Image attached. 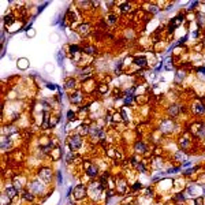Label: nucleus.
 I'll use <instances>...</instances> for the list:
<instances>
[{"instance_id":"obj_1","label":"nucleus","mask_w":205,"mask_h":205,"mask_svg":"<svg viewBox=\"0 0 205 205\" xmlns=\"http://www.w3.org/2000/svg\"><path fill=\"white\" fill-rule=\"evenodd\" d=\"M89 135H90V138H92V141H100V139H104V137H105V131H104L103 127L94 125V126H90Z\"/></svg>"},{"instance_id":"obj_2","label":"nucleus","mask_w":205,"mask_h":205,"mask_svg":"<svg viewBox=\"0 0 205 205\" xmlns=\"http://www.w3.org/2000/svg\"><path fill=\"white\" fill-rule=\"evenodd\" d=\"M38 178H40L41 182H44V185L51 183L52 178H53L52 169L48 168V167H43V168H40V171H38Z\"/></svg>"},{"instance_id":"obj_3","label":"nucleus","mask_w":205,"mask_h":205,"mask_svg":"<svg viewBox=\"0 0 205 205\" xmlns=\"http://www.w3.org/2000/svg\"><path fill=\"white\" fill-rule=\"evenodd\" d=\"M73 196L74 200H84L87 196V187L84 183H79L75 187H73Z\"/></svg>"},{"instance_id":"obj_4","label":"nucleus","mask_w":205,"mask_h":205,"mask_svg":"<svg viewBox=\"0 0 205 205\" xmlns=\"http://www.w3.org/2000/svg\"><path fill=\"white\" fill-rule=\"evenodd\" d=\"M183 21H185V15L183 14H179V15H176V16H174V18L169 21V25H168V32L171 33V32H174L176 27H179L180 25L183 23Z\"/></svg>"},{"instance_id":"obj_5","label":"nucleus","mask_w":205,"mask_h":205,"mask_svg":"<svg viewBox=\"0 0 205 205\" xmlns=\"http://www.w3.org/2000/svg\"><path fill=\"white\" fill-rule=\"evenodd\" d=\"M68 146H70V149L73 150V152L77 149H79V148L82 146V137L78 135V134L71 135L70 139H68Z\"/></svg>"},{"instance_id":"obj_6","label":"nucleus","mask_w":205,"mask_h":205,"mask_svg":"<svg viewBox=\"0 0 205 205\" xmlns=\"http://www.w3.org/2000/svg\"><path fill=\"white\" fill-rule=\"evenodd\" d=\"M103 190H105V189L103 187V185H101L100 182H90L87 193L92 194V196H94V197H98L101 193H103Z\"/></svg>"},{"instance_id":"obj_7","label":"nucleus","mask_w":205,"mask_h":205,"mask_svg":"<svg viewBox=\"0 0 205 205\" xmlns=\"http://www.w3.org/2000/svg\"><path fill=\"white\" fill-rule=\"evenodd\" d=\"M174 127H175V125H174V122H172V119H163L161 120V125H160V131L161 133H166V134H168V133H172L174 131Z\"/></svg>"},{"instance_id":"obj_8","label":"nucleus","mask_w":205,"mask_h":205,"mask_svg":"<svg viewBox=\"0 0 205 205\" xmlns=\"http://www.w3.org/2000/svg\"><path fill=\"white\" fill-rule=\"evenodd\" d=\"M85 172H86V175L89 178H96L98 175V167L96 166V164L87 161V163L85 164Z\"/></svg>"},{"instance_id":"obj_9","label":"nucleus","mask_w":205,"mask_h":205,"mask_svg":"<svg viewBox=\"0 0 205 205\" xmlns=\"http://www.w3.org/2000/svg\"><path fill=\"white\" fill-rule=\"evenodd\" d=\"M43 189H44V185L41 183V180H33V182L29 183V190L33 194H41Z\"/></svg>"},{"instance_id":"obj_10","label":"nucleus","mask_w":205,"mask_h":205,"mask_svg":"<svg viewBox=\"0 0 205 205\" xmlns=\"http://www.w3.org/2000/svg\"><path fill=\"white\" fill-rule=\"evenodd\" d=\"M127 189H128V185H127V180L123 179V178H118L116 179V191L119 194H126L127 193Z\"/></svg>"},{"instance_id":"obj_11","label":"nucleus","mask_w":205,"mask_h":205,"mask_svg":"<svg viewBox=\"0 0 205 205\" xmlns=\"http://www.w3.org/2000/svg\"><path fill=\"white\" fill-rule=\"evenodd\" d=\"M191 112L194 115H204L205 114V104H202L201 101H194L191 104Z\"/></svg>"},{"instance_id":"obj_12","label":"nucleus","mask_w":205,"mask_h":205,"mask_svg":"<svg viewBox=\"0 0 205 205\" xmlns=\"http://www.w3.org/2000/svg\"><path fill=\"white\" fill-rule=\"evenodd\" d=\"M179 114H180V107L178 105V104H171V105H168V108H167V115H168L169 119L176 118Z\"/></svg>"},{"instance_id":"obj_13","label":"nucleus","mask_w":205,"mask_h":205,"mask_svg":"<svg viewBox=\"0 0 205 205\" xmlns=\"http://www.w3.org/2000/svg\"><path fill=\"white\" fill-rule=\"evenodd\" d=\"M133 64L135 66V67L138 68H144L148 66V57L144 56V55H141V56H135L133 59Z\"/></svg>"},{"instance_id":"obj_14","label":"nucleus","mask_w":205,"mask_h":205,"mask_svg":"<svg viewBox=\"0 0 205 205\" xmlns=\"http://www.w3.org/2000/svg\"><path fill=\"white\" fill-rule=\"evenodd\" d=\"M77 32H78V34H81V36H89L90 32H92L90 23H87V22H84V23H81L78 27H77Z\"/></svg>"},{"instance_id":"obj_15","label":"nucleus","mask_w":205,"mask_h":205,"mask_svg":"<svg viewBox=\"0 0 205 205\" xmlns=\"http://www.w3.org/2000/svg\"><path fill=\"white\" fill-rule=\"evenodd\" d=\"M68 98H70V101L73 104H79V103H82V100H84V96H82V92L74 90V92L68 96Z\"/></svg>"},{"instance_id":"obj_16","label":"nucleus","mask_w":205,"mask_h":205,"mask_svg":"<svg viewBox=\"0 0 205 205\" xmlns=\"http://www.w3.org/2000/svg\"><path fill=\"white\" fill-rule=\"evenodd\" d=\"M146 150H148V146L144 141H137L134 144V152L138 153V155H144V153H146Z\"/></svg>"},{"instance_id":"obj_17","label":"nucleus","mask_w":205,"mask_h":205,"mask_svg":"<svg viewBox=\"0 0 205 205\" xmlns=\"http://www.w3.org/2000/svg\"><path fill=\"white\" fill-rule=\"evenodd\" d=\"M178 145H179L180 150L189 149V148H190V138H189V137H186V135L180 137V138L178 139Z\"/></svg>"},{"instance_id":"obj_18","label":"nucleus","mask_w":205,"mask_h":205,"mask_svg":"<svg viewBox=\"0 0 205 205\" xmlns=\"http://www.w3.org/2000/svg\"><path fill=\"white\" fill-rule=\"evenodd\" d=\"M16 193H18V190H16L15 186H11V185H7L5 186V190H4V194L8 197V198L12 200L14 197L16 196Z\"/></svg>"},{"instance_id":"obj_19","label":"nucleus","mask_w":205,"mask_h":205,"mask_svg":"<svg viewBox=\"0 0 205 205\" xmlns=\"http://www.w3.org/2000/svg\"><path fill=\"white\" fill-rule=\"evenodd\" d=\"M89 131H90V127L87 125H85V123H82V125H79L78 127H77V134H78V135H81V137L87 135V134H89Z\"/></svg>"},{"instance_id":"obj_20","label":"nucleus","mask_w":205,"mask_h":205,"mask_svg":"<svg viewBox=\"0 0 205 205\" xmlns=\"http://www.w3.org/2000/svg\"><path fill=\"white\" fill-rule=\"evenodd\" d=\"M82 52L86 55H96L97 53V48H96L94 45H89V44H87V45H85L84 48H82Z\"/></svg>"},{"instance_id":"obj_21","label":"nucleus","mask_w":205,"mask_h":205,"mask_svg":"<svg viewBox=\"0 0 205 205\" xmlns=\"http://www.w3.org/2000/svg\"><path fill=\"white\" fill-rule=\"evenodd\" d=\"M185 77H186V71L185 70H178L176 74H175V78H174L175 84H180V82H183Z\"/></svg>"},{"instance_id":"obj_22","label":"nucleus","mask_w":205,"mask_h":205,"mask_svg":"<svg viewBox=\"0 0 205 205\" xmlns=\"http://www.w3.org/2000/svg\"><path fill=\"white\" fill-rule=\"evenodd\" d=\"M14 22H15V16H14L12 14H5L4 18H3V23H4L5 26H11Z\"/></svg>"},{"instance_id":"obj_23","label":"nucleus","mask_w":205,"mask_h":205,"mask_svg":"<svg viewBox=\"0 0 205 205\" xmlns=\"http://www.w3.org/2000/svg\"><path fill=\"white\" fill-rule=\"evenodd\" d=\"M198 27H205V14L204 12H197V19H196Z\"/></svg>"},{"instance_id":"obj_24","label":"nucleus","mask_w":205,"mask_h":205,"mask_svg":"<svg viewBox=\"0 0 205 205\" xmlns=\"http://www.w3.org/2000/svg\"><path fill=\"white\" fill-rule=\"evenodd\" d=\"M68 52L71 53V56H75L77 53H81L82 49L79 48V45H77V44H71V45L68 46Z\"/></svg>"},{"instance_id":"obj_25","label":"nucleus","mask_w":205,"mask_h":205,"mask_svg":"<svg viewBox=\"0 0 205 205\" xmlns=\"http://www.w3.org/2000/svg\"><path fill=\"white\" fill-rule=\"evenodd\" d=\"M22 198L27 202H32V201H34V194H33L30 190H25L23 193H22Z\"/></svg>"},{"instance_id":"obj_26","label":"nucleus","mask_w":205,"mask_h":205,"mask_svg":"<svg viewBox=\"0 0 205 205\" xmlns=\"http://www.w3.org/2000/svg\"><path fill=\"white\" fill-rule=\"evenodd\" d=\"M118 15H115V14H109V15H107V18H105V22H107V25H116L118 23Z\"/></svg>"},{"instance_id":"obj_27","label":"nucleus","mask_w":205,"mask_h":205,"mask_svg":"<svg viewBox=\"0 0 205 205\" xmlns=\"http://www.w3.org/2000/svg\"><path fill=\"white\" fill-rule=\"evenodd\" d=\"M119 8H120V12H123V14H127L133 11V5L130 3H123V4L119 5Z\"/></svg>"},{"instance_id":"obj_28","label":"nucleus","mask_w":205,"mask_h":205,"mask_svg":"<svg viewBox=\"0 0 205 205\" xmlns=\"http://www.w3.org/2000/svg\"><path fill=\"white\" fill-rule=\"evenodd\" d=\"M18 68H21V70L29 68V60H27L26 57H21V59L18 60Z\"/></svg>"},{"instance_id":"obj_29","label":"nucleus","mask_w":205,"mask_h":205,"mask_svg":"<svg viewBox=\"0 0 205 205\" xmlns=\"http://www.w3.org/2000/svg\"><path fill=\"white\" fill-rule=\"evenodd\" d=\"M11 146V141L8 137H3L2 138V150L3 152H5V150H8V148Z\"/></svg>"},{"instance_id":"obj_30","label":"nucleus","mask_w":205,"mask_h":205,"mask_svg":"<svg viewBox=\"0 0 205 205\" xmlns=\"http://www.w3.org/2000/svg\"><path fill=\"white\" fill-rule=\"evenodd\" d=\"M134 98H135V96L134 94H125L123 96V104H125V107L131 105V103L134 101Z\"/></svg>"},{"instance_id":"obj_31","label":"nucleus","mask_w":205,"mask_h":205,"mask_svg":"<svg viewBox=\"0 0 205 205\" xmlns=\"http://www.w3.org/2000/svg\"><path fill=\"white\" fill-rule=\"evenodd\" d=\"M75 85H77V81L74 78H68V79H66V82H64V87H66V89H74V87H75Z\"/></svg>"},{"instance_id":"obj_32","label":"nucleus","mask_w":205,"mask_h":205,"mask_svg":"<svg viewBox=\"0 0 205 205\" xmlns=\"http://www.w3.org/2000/svg\"><path fill=\"white\" fill-rule=\"evenodd\" d=\"M23 180H22V178L19 176H15L14 178V186L16 187V190H22V187H23Z\"/></svg>"},{"instance_id":"obj_33","label":"nucleus","mask_w":205,"mask_h":205,"mask_svg":"<svg viewBox=\"0 0 205 205\" xmlns=\"http://www.w3.org/2000/svg\"><path fill=\"white\" fill-rule=\"evenodd\" d=\"M56 59H57V63H59V66L62 67V66H63V60H64V52H63L62 49L56 52Z\"/></svg>"},{"instance_id":"obj_34","label":"nucleus","mask_w":205,"mask_h":205,"mask_svg":"<svg viewBox=\"0 0 205 205\" xmlns=\"http://www.w3.org/2000/svg\"><path fill=\"white\" fill-rule=\"evenodd\" d=\"M185 157H186V155H185V152H183V150H178V152L174 155L175 160H176V161H182V163H183V159H185Z\"/></svg>"},{"instance_id":"obj_35","label":"nucleus","mask_w":205,"mask_h":205,"mask_svg":"<svg viewBox=\"0 0 205 205\" xmlns=\"http://www.w3.org/2000/svg\"><path fill=\"white\" fill-rule=\"evenodd\" d=\"M135 169H137L138 172H141V174H145V172H146V167H145V161H139V163L135 166Z\"/></svg>"},{"instance_id":"obj_36","label":"nucleus","mask_w":205,"mask_h":205,"mask_svg":"<svg viewBox=\"0 0 205 205\" xmlns=\"http://www.w3.org/2000/svg\"><path fill=\"white\" fill-rule=\"evenodd\" d=\"M196 137H197L198 139H205V125H202V126H201V128H200V130L197 131Z\"/></svg>"},{"instance_id":"obj_37","label":"nucleus","mask_w":205,"mask_h":205,"mask_svg":"<svg viewBox=\"0 0 205 205\" xmlns=\"http://www.w3.org/2000/svg\"><path fill=\"white\" fill-rule=\"evenodd\" d=\"M148 11H149L150 14H159V12H160V7H159V5H156V4H149Z\"/></svg>"},{"instance_id":"obj_38","label":"nucleus","mask_w":205,"mask_h":205,"mask_svg":"<svg viewBox=\"0 0 205 205\" xmlns=\"http://www.w3.org/2000/svg\"><path fill=\"white\" fill-rule=\"evenodd\" d=\"M60 118L59 116H51V120H49V128H53L55 126L59 123Z\"/></svg>"},{"instance_id":"obj_39","label":"nucleus","mask_w":205,"mask_h":205,"mask_svg":"<svg viewBox=\"0 0 205 205\" xmlns=\"http://www.w3.org/2000/svg\"><path fill=\"white\" fill-rule=\"evenodd\" d=\"M97 90L101 93V94H105L107 92H108V85H105V84H100L97 86Z\"/></svg>"},{"instance_id":"obj_40","label":"nucleus","mask_w":205,"mask_h":205,"mask_svg":"<svg viewBox=\"0 0 205 205\" xmlns=\"http://www.w3.org/2000/svg\"><path fill=\"white\" fill-rule=\"evenodd\" d=\"M174 200H175V201H178V202H185V201H186L185 193H178L176 196L174 197Z\"/></svg>"},{"instance_id":"obj_41","label":"nucleus","mask_w":205,"mask_h":205,"mask_svg":"<svg viewBox=\"0 0 205 205\" xmlns=\"http://www.w3.org/2000/svg\"><path fill=\"white\" fill-rule=\"evenodd\" d=\"M172 68H174V64H172V59H168V60L166 62V64H164V70L171 71Z\"/></svg>"},{"instance_id":"obj_42","label":"nucleus","mask_w":205,"mask_h":205,"mask_svg":"<svg viewBox=\"0 0 205 205\" xmlns=\"http://www.w3.org/2000/svg\"><path fill=\"white\" fill-rule=\"evenodd\" d=\"M74 160H75V153L74 152L67 153V156H66V161H67V163H73Z\"/></svg>"},{"instance_id":"obj_43","label":"nucleus","mask_w":205,"mask_h":205,"mask_svg":"<svg viewBox=\"0 0 205 205\" xmlns=\"http://www.w3.org/2000/svg\"><path fill=\"white\" fill-rule=\"evenodd\" d=\"M182 169V167H171V168H168L166 171V174H175V172H178V171H180Z\"/></svg>"},{"instance_id":"obj_44","label":"nucleus","mask_w":205,"mask_h":205,"mask_svg":"<svg viewBox=\"0 0 205 205\" xmlns=\"http://www.w3.org/2000/svg\"><path fill=\"white\" fill-rule=\"evenodd\" d=\"M120 120H122V115H120V112H119V114L116 112V114L112 115V122H114V123H116V122L119 123Z\"/></svg>"},{"instance_id":"obj_45","label":"nucleus","mask_w":205,"mask_h":205,"mask_svg":"<svg viewBox=\"0 0 205 205\" xmlns=\"http://www.w3.org/2000/svg\"><path fill=\"white\" fill-rule=\"evenodd\" d=\"M194 205H204V197L200 196L194 198Z\"/></svg>"},{"instance_id":"obj_46","label":"nucleus","mask_w":205,"mask_h":205,"mask_svg":"<svg viewBox=\"0 0 205 205\" xmlns=\"http://www.w3.org/2000/svg\"><path fill=\"white\" fill-rule=\"evenodd\" d=\"M141 187H142V185L139 182H134L133 185H131V191H137V190H139Z\"/></svg>"},{"instance_id":"obj_47","label":"nucleus","mask_w":205,"mask_h":205,"mask_svg":"<svg viewBox=\"0 0 205 205\" xmlns=\"http://www.w3.org/2000/svg\"><path fill=\"white\" fill-rule=\"evenodd\" d=\"M196 71L198 73L200 77H205V66H201V67H197Z\"/></svg>"},{"instance_id":"obj_48","label":"nucleus","mask_w":205,"mask_h":205,"mask_svg":"<svg viewBox=\"0 0 205 205\" xmlns=\"http://www.w3.org/2000/svg\"><path fill=\"white\" fill-rule=\"evenodd\" d=\"M66 18H67L68 21L74 22V21H75V14H74L73 11H68V12H67V16H66Z\"/></svg>"},{"instance_id":"obj_49","label":"nucleus","mask_w":205,"mask_h":205,"mask_svg":"<svg viewBox=\"0 0 205 205\" xmlns=\"http://www.w3.org/2000/svg\"><path fill=\"white\" fill-rule=\"evenodd\" d=\"M67 119L70 120V122L75 120V114H74V111H68V112H67Z\"/></svg>"},{"instance_id":"obj_50","label":"nucleus","mask_w":205,"mask_h":205,"mask_svg":"<svg viewBox=\"0 0 205 205\" xmlns=\"http://www.w3.org/2000/svg\"><path fill=\"white\" fill-rule=\"evenodd\" d=\"M16 131H18V130H16L15 127H7V130H5V133H7V135L10 137L11 134H15Z\"/></svg>"},{"instance_id":"obj_51","label":"nucleus","mask_w":205,"mask_h":205,"mask_svg":"<svg viewBox=\"0 0 205 205\" xmlns=\"http://www.w3.org/2000/svg\"><path fill=\"white\" fill-rule=\"evenodd\" d=\"M197 5H198V2H193L187 8H186V10H187V11H194V10H196Z\"/></svg>"},{"instance_id":"obj_52","label":"nucleus","mask_w":205,"mask_h":205,"mask_svg":"<svg viewBox=\"0 0 205 205\" xmlns=\"http://www.w3.org/2000/svg\"><path fill=\"white\" fill-rule=\"evenodd\" d=\"M46 87H48L49 90H55V89H57V85L52 84V82H46Z\"/></svg>"},{"instance_id":"obj_53","label":"nucleus","mask_w":205,"mask_h":205,"mask_svg":"<svg viewBox=\"0 0 205 205\" xmlns=\"http://www.w3.org/2000/svg\"><path fill=\"white\" fill-rule=\"evenodd\" d=\"M144 196L145 197H152L153 196V191L150 190L149 187H146V189H145V191H144Z\"/></svg>"},{"instance_id":"obj_54","label":"nucleus","mask_w":205,"mask_h":205,"mask_svg":"<svg viewBox=\"0 0 205 205\" xmlns=\"http://www.w3.org/2000/svg\"><path fill=\"white\" fill-rule=\"evenodd\" d=\"M187 38H189V36H185V37H182L176 44H175V45H182V44H185L186 41H187Z\"/></svg>"},{"instance_id":"obj_55","label":"nucleus","mask_w":205,"mask_h":205,"mask_svg":"<svg viewBox=\"0 0 205 205\" xmlns=\"http://www.w3.org/2000/svg\"><path fill=\"white\" fill-rule=\"evenodd\" d=\"M197 171V168H189L187 171H185L183 172V175H186V176H189V175H191L193 172H196Z\"/></svg>"},{"instance_id":"obj_56","label":"nucleus","mask_w":205,"mask_h":205,"mask_svg":"<svg viewBox=\"0 0 205 205\" xmlns=\"http://www.w3.org/2000/svg\"><path fill=\"white\" fill-rule=\"evenodd\" d=\"M105 196H107V198H112L115 194H114V191H112V190H108V191L105 193Z\"/></svg>"},{"instance_id":"obj_57","label":"nucleus","mask_w":205,"mask_h":205,"mask_svg":"<svg viewBox=\"0 0 205 205\" xmlns=\"http://www.w3.org/2000/svg\"><path fill=\"white\" fill-rule=\"evenodd\" d=\"M87 111H89V105H84L79 108V112H87Z\"/></svg>"},{"instance_id":"obj_58","label":"nucleus","mask_w":205,"mask_h":205,"mask_svg":"<svg viewBox=\"0 0 205 205\" xmlns=\"http://www.w3.org/2000/svg\"><path fill=\"white\" fill-rule=\"evenodd\" d=\"M190 164H191V161H189V160H185V163H182V166H180V167H182V168H185V167H189V166H190Z\"/></svg>"},{"instance_id":"obj_59","label":"nucleus","mask_w":205,"mask_h":205,"mask_svg":"<svg viewBox=\"0 0 205 205\" xmlns=\"http://www.w3.org/2000/svg\"><path fill=\"white\" fill-rule=\"evenodd\" d=\"M57 183L62 185V172H57Z\"/></svg>"},{"instance_id":"obj_60","label":"nucleus","mask_w":205,"mask_h":205,"mask_svg":"<svg viewBox=\"0 0 205 205\" xmlns=\"http://www.w3.org/2000/svg\"><path fill=\"white\" fill-rule=\"evenodd\" d=\"M26 36H27V37H33V36H34V32H33V29L29 30V32H26Z\"/></svg>"},{"instance_id":"obj_61","label":"nucleus","mask_w":205,"mask_h":205,"mask_svg":"<svg viewBox=\"0 0 205 205\" xmlns=\"http://www.w3.org/2000/svg\"><path fill=\"white\" fill-rule=\"evenodd\" d=\"M191 36H193V37H198V30H196V32H191Z\"/></svg>"},{"instance_id":"obj_62","label":"nucleus","mask_w":205,"mask_h":205,"mask_svg":"<svg viewBox=\"0 0 205 205\" xmlns=\"http://www.w3.org/2000/svg\"><path fill=\"white\" fill-rule=\"evenodd\" d=\"M176 205H186V204H185V202H178Z\"/></svg>"},{"instance_id":"obj_63","label":"nucleus","mask_w":205,"mask_h":205,"mask_svg":"<svg viewBox=\"0 0 205 205\" xmlns=\"http://www.w3.org/2000/svg\"><path fill=\"white\" fill-rule=\"evenodd\" d=\"M202 45L205 46V37H204V40H202Z\"/></svg>"},{"instance_id":"obj_64","label":"nucleus","mask_w":205,"mask_h":205,"mask_svg":"<svg viewBox=\"0 0 205 205\" xmlns=\"http://www.w3.org/2000/svg\"><path fill=\"white\" fill-rule=\"evenodd\" d=\"M204 194H205V187H204Z\"/></svg>"}]
</instances>
